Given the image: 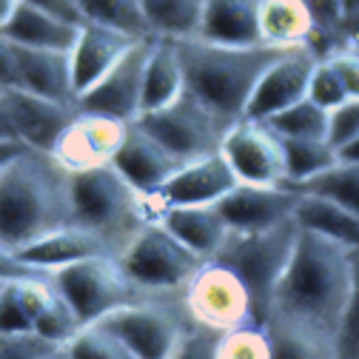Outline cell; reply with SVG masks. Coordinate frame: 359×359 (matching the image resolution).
<instances>
[{
	"label": "cell",
	"instance_id": "7c38bea8",
	"mask_svg": "<svg viewBox=\"0 0 359 359\" xmlns=\"http://www.w3.org/2000/svg\"><path fill=\"white\" fill-rule=\"evenodd\" d=\"M154 37L137 40L134 49L88 92L77 97V109L88 114H103L120 123H134L143 111V72Z\"/></svg>",
	"mask_w": 359,
	"mask_h": 359
},
{
	"label": "cell",
	"instance_id": "e575fe53",
	"mask_svg": "<svg viewBox=\"0 0 359 359\" xmlns=\"http://www.w3.org/2000/svg\"><path fill=\"white\" fill-rule=\"evenodd\" d=\"M328 120L331 111L323 109L320 103H313L311 97L288 106L285 111L274 114L271 120H262L271 126L280 137H325L328 140Z\"/></svg>",
	"mask_w": 359,
	"mask_h": 359
},
{
	"label": "cell",
	"instance_id": "83f0119b",
	"mask_svg": "<svg viewBox=\"0 0 359 359\" xmlns=\"http://www.w3.org/2000/svg\"><path fill=\"white\" fill-rule=\"evenodd\" d=\"M259 40L277 49L311 46L313 20L305 0H262L259 4Z\"/></svg>",
	"mask_w": 359,
	"mask_h": 359
},
{
	"label": "cell",
	"instance_id": "cb8c5ba5",
	"mask_svg": "<svg viewBox=\"0 0 359 359\" xmlns=\"http://www.w3.org/2000/svg\"><path fill=\"white\" fill-rule=\"evenodd\" d=\"M83 26L69 23L57 15L43 12L26 0H20L15 15L4 23L0 34L20 43V46H34V49H57V52H72V46L77 43Z\"/></svg>",
	"mask_w": 359,
	"mask_h": 359
},
{
	"label": "cell",
	"instance_id": "ac0fdd59",
	"mask_svg": "<svg viewBox=\"0 0 359 359\" xmlns=\"http://www.w3.org/2000/svg\"><path fill=\"white\" fill-rule=\"evenodd\" d=\"M137 37H128L117 29L100 26V23H83L77 43L72 46V80H74V95L80 97L88 92L97 80H103L131 49Z\"/></svg>",
	"mask_w": 359,
	"mask_h": 359
},
{
	"label": "cell",
	"instance_id": "7402d4cb",
	"mask_svg": "<svg viewBox=\"0 0 359 359\" xmlns=\"http://www.w3.org/2000/svg\"><path fill=\"white\" fill-rule=\"evenodd\" d=\"M157 219L186 248H191L205 262L217 254V248L222 245V240H226L229 231H231L226 217L219 214L217 203H211V205H174V208H163L157 214Z\"/></svg>",
	"mask_w": 359,
	"mask_h": 359
},
{
	"label": "cell",
	"instance_id": "484cf974",
	"mask_svg": "<svg viewBox=\"0 0 359 359\" xmlns=\"http://www.w3.org/2000/svg\"><path fill=\"white\" fill-rule=\"evenodd\" d=\"M183 92H186V72H183V63H180L177 43L165 37H154L149 60H146V72H143V111L140 114H149V111H157L174 103Z\"/></svg>",
	"mask_w": 359,
	"mask_h": 359
},
{
	"label": "cell",
	"instance_id": "f5cc1de1",
	"mask_svg": "<svg viewBox=\"0 0 359 359\" xmlns=\"http://www.w3.org/2000/svg\"><path fill=\"white\" fill-rule=\"evenodd\" d=\"M342 6H345V15H348V12L359 9V0H342Z\"/></svg>",
	"mask_w": 359,
	"mask_h": 359
},
{
	"label": "cell",
	"instance_id": "db71d44e",
	"mask_svg": "<svg viewBox=\"0 0 359 359\" xmlns=\"http://www.w3.org/2000/svg\"><path fill=\"white\" fill-rule=\"evenodd\" d=\"M6 283H9V280H0V294H4V285H6Z\"/></svg>",
	"mask_w": 359,
	"mask_h": 359
},
{
	"label": "cell",
	"instance_id": "7bdbcfd3",
	"mask_svg": "<svg viewBox=\"0 0 359 359\" xmlns=\"http://www.w3.org/2000/svg\"><path fill=\"white\" fill-rule=\"evenodd\" d=\"M328 60L337 66L348 97H359V49H337L328 55Z\"/></svg>",
	"mask_w": 359,
	"mask_h": 359
},
{
	"label": "cell",
	"instance_id": "d6986e66",
	"mask_svg": "<svg viewBox=\"0 0 359 359\" xmlns=\"http://www.w3.org/2000/svg\"><path fill=\"white\" fill-rule=\"evenodd\" d=\"M128 183L140 194L151 197L165 180L183 165V160L174 157L163 143H157L146 128L137 123H128V131L123 137V146L111 163Z\"/></svg>",
	"mask_w": 359,
	"mask_h": 359
},
{
	"label": "cell",
	"instance_id": "ba28073f",
	"mask_svg": "<svg viewBox=\"0 0 359 359\" xmlns=\"http://www.w3.org/2000/svg\"><path fill=\"white\" fill-rule=\"evenodd\" d=\"M191 323L194 320L186 311L183 291L126 305L100 320V325L117 334L140 359H168Z\"/></svg>",
	"mask_w": 359,
	"mask_h": 359
},
{
	"label": "cell",
	"instance_id": "60d3db41",
	"mask_svg": "<svg viewBox=\"0 0 359 359\" xmlns=\"http://www.w3.org/2000/svg\"><path fill=\"white\" fill-rule=\"evenodd\" d=\"M219 339H222L219 331H211L200 323H191L186 328V334L180 337V342L168 359H217Z\"/></svg>",
	"mask_w": 359,
	"mask_h": 359
},
{
	"label": "cell",
	"instance_id": "d590c367",
	"mask_svg": "<svg viewBox=\"0 0 359 359\" xmlns=\"http://www.w3.org/2000/svg\"><path fill=\"white\" fill-rule=\"evenodd\" d=\"M80 328H83V323H80V317L74 313V308H72L69 299L55 288V297L49 299L46 311L40 313V320H37V325H34V334L46 337V339H52V342L66 345Z\"/></svg>",
	"mask_w": 359,
	"mask_h": 359
},
{
	"label": "cell",
	"instance_id": "8992f818",
	"mask_svg": "<svg viewBox=\"0 0 359 359\" xmlns=\"http://www.w3.org/2000/svg\"><path fill=\"white\" fill-rule=\"evenodd\" d=\"M55 288L69 299L74 313L80 317L83 325L88 323H100L109 313L126 308V305H137L163 294H151L134 283L117 257H92V259H80L72 265H63L57 271L49 274Z\"/></svg>",
	"mask_w": 359,
	"mask_h": 359
},
{
	"label": "cell",
	"instance_id": "8fae6325",
	"mask_svg": "<svg viewBox=\"0 0 359 359\" xmlns=\"http://www.w3.org/2000/svg\"><path fill=\"white\" fill-rule=\"evenodd\" d=\"M219 154L229 160L237 183L288 186L283 137L262 120L240 117L237 123H231L222 137Z\"/></svg>",
	"mask_w": 359,
	"mask_h": 359
},
{
	"label": "cell",
	"instance_id": "7a4b0ae2",
	"mask_svg": "<svg viewBox=\"0 0 359 359\" xmlns=\"http://www.w3.org/2000/svg\"><path fill=\"white\" fill-rule=\"evenodd\" d=\"M72 174L46 151H23L0 168V243L12 251L74 226Z\"/></svg>",
	"mask_w": 359,
	"mask_h": 359
},
{
	"label": "cell",
	"instance_id": "f6af8a7d",
	"mask_svg": "<svg viewBox=\"0 0 359 359\" xmlns=\"http://www.w3.org/2000/svg\"><path fill=\"white\" fill-rule=\"evenodd\" d=\"M26 4H32V6H37L43 12H49V15H57V18L69 20V23H77V26L86 23L83 9H80L77 0H26Z\"/></svg>",
	"mask_w": 359,
	"mask_h": 359
},
{
	"label": "cell",
	"instance_id": "5bb4252c",
	"mask_svg": "<svg viewBox=\"0 0 359 359\" xmlns=\"http://www.w3.org/2000/svg\"><path fill=\"white\" fill-rule=\"evenodd\" d=\"M126 131H128V123H120V120H111L103 114H88V111L77 109L74 120L69 123L63 137L57 140L52 157L69 174L111 165L120 146H123Z\"/></svg>",
	"mask_w": 359,
	"mask_h": 359
},
{
	"label": "cell",
	"instance_id": "4316f807",
	"mask_svg": "<svg viewBox=\"0 0 359 359\" xmlns=\"http://www.w3.org/2000/svg\"><path fill=\"white\" fill-rule=\"evenodd\" d=\"M271 359H339L337 337L285 317H268L262 325Z\"/></svg>",
	"mask_w": 359,
	"mask_h": 359
},
{
	"label": "cell",
	"instance_id": "681fc988",
	"mask_svg": "<svg viewBox=\"0 0 359 359\" xmlns=\"http://www.w3.org/2000/svg\"><path fill=\"white\" fill-rule=\"evenodd\" d=\"M0 140H18V134L12 128V120H9V111L4 106V95H0Z\"/></svg>",
	"mask_w": 359,
	"mask_h": 359
},
{
	"label": "cell",
	"instance_id": "4fadbf2b",
	"mask_svg": "<svg viewBox=\"0 0 359 359\" xmlns=\"http://www.w3.org/2000/svg\"><path fill=\"white\" fill-rule=\"evenodd\" d=\"M234 186H237V177H234L229 160L217 151V154H205V157L183 163L149 197V205H151V214L157 219V214L163 208L219 203Z\"/></svg>",
	"mask_w": 359,
	"mask_h": 359
},
{
	"label": "cell",
	"instance_id": "ffe728a7",
	"mask_svg": "<svg viewBox=\"0 0 359 359\" xmlns=\"http://www.w3.org/2000/svg\"><path fill=\"white\" fill-rule=\"evenodd\" d=\"M15 52H18V88H26V92H34L57 103L77 106L69 52L34 49V46H20V43H15Z\"/></svg>",
	"mask_w": 359,
	"mask_h": 359
},
{
	"label": "cell",
	"instance_id": "9c48e42d",
	"mask_svg": "<svg viewBox=\"0 0 359 359\" xmlns=\"http://www.w3.org/2000/svg\"><path fill=\"white\" fill-rule=\"evenodd\" d=\"M134 123L146 128L157 143H163L183 163L205 154H217L222 146V137H226V131L231 126L219 114H214L203 100H197L189 88L174 103L157 111L140 114Z\"/></svg>",
	"mask_w": 359,
	"mask_h": 359
},
{
	"label": "cell",
	"instance_id": "9a60e30c",
	"mask_svg": "<svg viewBox=\"0 0 359 359\" xmlns=\"http://www.w3.org/2000/svg\"><path fill=\"white\" fill-rule=\"evenodd\" d=\"M4 95V106L9 111L12 128L18 134V140L32 149V151H46L52 154L57 140L63 137V131L77 114V106L72 103H57L49 97H40L26 88H0Z\"/></svg>",
	"mask_w": 359,
	"mask_h": 359
},
{
	"label": "cell",
	"instance_id": "836d02e7",
	"mask_svg": "<svg viewBox=\"0 0 359 359\" xmlns=\"http://www.w3.org/2000/svg\"><path fill=\"white\" fill-rule=\"evenodd\" d=\"M66 359H140V356L106 325L88 323L66 342Z\"/></svg>",
	"mask_w": 359,
	"mask_h": 359
},
{
	"label": "cell",
	"instance_id": "f907efd6",
	"mask_svg": "<svg viewBox=\"0 0 359 359\" xmlns=\"http://www.w3.org/2000/svg\"><path fill=\"white\" fill-rule=\"evenodd\" d=\"M339 160H351V163H359V137L351 140L348 146L339 149Z\"/></svg>",
	"mask_w": 359,
	"mask_h": 359
},
{
	"label": "cell",
	"instance_id": "4dcf8cb0",
	"mask_svg": "<svg viewBox=\"0 0 359 359\" xmlns=\"http://www.w3.org/2000/svg\"><path fill=\"white\" fill-rule=\"evenodd\" d=\"M285 151V177L288 186H302L311 177L323 174L334 163H339V151L325 137H283Z\"/></svg>",
	"mask_w": 359,
	"mask_h": 359
},
{
	"label": "cell",
	"instance_id": "6da1fadb",
	"mask_svg": "<svg viewBox=\"0 0 359 359\" xmlns=\"http://www.w3.org/2000/svg\"><path fill=\"white\" fill-rule=\"evenodd\" d=\"M353 283V251L299 229L291 262L274 291L271 313L339 337Z\"/></svg>",
	"mask_w": 359,
	"mask_h": 359
},
{
	"label": "cell",
	"instance_id": "f1b7e54d",
	"mask_svg": "<svg viewBox=\"0 0 359 359\" xmlns=\"http://www.w3.org/2000/svg\"><path fill=\"white\" fill-rule=\"evenodd\" d=\"M297 222L299 229L317 231L351 251H359V214L328 200L320 194H302L299 191V205H297Z\"/></svg>",
	"mask_w": 359,
	"mask_h": 359
},
{
	"label": "cell",
	"instance_id": "f546056e",
	"mask_svg": "<svg viewBox=\"0 0 359 359\" xmlns=\"http://www.w3.org/2000/svg\"><path fill=\"white\" fill-rule=\"evenodd\" d=\"M154 37L186 40L194 37L203 20L205 0H140Z\"/></svg>",
	"mask_w": 359,
	"mask_h": 359
},
{
	"label": "cell",
	"instance_id": "44dd1931",
	"mask_svg": "<svg viewBox=\"0 0 359 359\" xmlns=\"http://www.w3.org/2000/svg\"><path fill=\"white\" fill-rule=\"evenodd\" d=\"M23 262L40 268V271H57L63 265L80 262V259H92V257H117L114 245L106 243L100 234L88 231L83 226H66L60 231H52L46 237L34 240L32 245L15 251Z\"/></svg>",
	"mask_w": 359,
	"mask_h": 359
},
{
	"label": "cell",
	"instance_id": "11a10c76",
	"mask_svg": "<svg viewBox=\"0 0 359 359\" xmlns=\"http://www.w3.org/2000/svg\"><path fill=\"white\" fill-rule=\"evenodd\" d=\"M63 359H66V356H63Z\"/></svg>",
	"mask_w": 359,
	"mask_h": 359
},
{
	"label": "cell",
	"instance_id": "7dc6e473",
	"mask_svg": "<svg viewBox=\"0 0 359 359\" xmlns=\"http://www.w3.org/2000/svg\"><path fill=\"white\" fill-rule=\"evenodd\" d=\"M339 43H342V49H359V9H353L342 18Z\"/></svg>",
	"mask_w": 359,
	"mask_h": 359
},
{
	"label": "cell",
	"instance_id": "3957f363",
	"mask_svg": "<svg viewBox=\"0 0 359 359\" xmlns=\"http://www.w3.org/2000/svg\"><path fill=\"white\" fill-rule=\"evenodd\" d=\"M174 43L186 72V88L226 123H237L245 114L259 77L285 52H291L268 46V43L229 46V43H211L203 37H186Z\"/></svg>",
	"mask_w": 359,
	"mask_h": 359
},
{
	"label": "cell",
	"instance_id": "1f68e13d",
	"mask_svg": "<svg viewBox=\"0 0 359 359\" xmlns=\"http://www.w3.org/2000/svg\"><path fill=\"white\" fill-rule=\"evenodd\" d=\"M77 4H80L83 18L88 23L117 29V32H123L128 37H137V40L154 37L140 0H77Z\"/></svg>",
	"mask_w": 359,
	"mask_h": 359
},
{
	"label": "cell",
	"instance_id": "603a6c76",
	"mask_svg": "<svg viewBox=\"0 0 359 359\" xmlns=\"http://www.w3.org/2000/svg\"><path fill=\"white\" fill-rule=\"evenodd\" d=\"M259 4L262 0H205L203 20L194 37L229 46H251L259 40Z\"/></svg>",
	"mask_w": 359,
	"mask_h": 359
},
{
	"label": "cell",
	"instance_id": "74e56055",
	"mask_svg": "<svg viewBox=\"0 0 359 359\" xmlns=\"http://www.w3.org/2000/svg\"><path fill=\"white\" fill-rule=\"evenodd\" d=\"M217 359H271V345L259 325H245L222 334Z\"/></svg>",
	"mask_w": 359,
	"mask_h": 359
},
{
	"label": "cell",
	"instance_id": "d4e9b609",
	"mask_svg": "<svg viewBox=\"0 0 359 359\" xmlns=\"http://www.w3.org/2000/svg\"><path fill=\"white\" fill-rule=\"evenodd\" d=\"M55 297L52 277H23L9 280L0 294V334L34 331L40 313Z\"/></svg>",
	"mask_w": 359,
	"mask_h": 359
},
{
	"label": "cell",
	"instance_id": "30bf717a",
	"mask_svg": "<svg viewBox=\"0 0 359 359\" xmlns=\"http://www.w3.org/2000/svg\"><path fill=\"white\" fill-rule=\"evenodd\" d=\"M183 302L194 323L219 334L257 325L245 285L234 271L214 259L203 262V268L189 280V285L183 288Z\"/></svg>",
	"mask_w": 359,
	"mask_h": 359
},
{
	"label": "cell",
	"instance_id": "2e32d148",
	"mask_svg": "<svg viewBox=\"0 0 359 359\" xmlns=\"http://www.w3.org/2000/svg\"><path fill=\"white\" fill-rule=\"evenodd\" d=\"M317 63H320V55L311 46H299V49L285 52L271 69L259 77L243 117L271 120L274 114L285 111L288 106L305 100L308 97V83H311V74H313V66Z\"/></svg>",
	"mask_w": 359,
	"mask_h": 359
},
{
	"label": "cell",
	"instance_id": "d6a6232c",
	"mask_svg": "<svg viewBox=\"0 0 359 359\" xmlns=\"http://www.w3.org/2000/svg\"><path fill=\"white\" fill-rule=\"evenodd\" d=\"M297 191L328 197V200H334V203L359 214V163L339 160L331 168H325L323 174L311 177L308 183L297 186Z\"/></svg>",
	"mask_w": 359,
	"mask_h": 359
},
{
	"label": "cell",
	"instance_id": "8d00e7d4",
	"mask_svg": "<svg viewBox=\"0 0 359 359\" xmlns=\"http://www.w3.org/2000/svg\"><path fill=\"white\" fill-rule=\"evenodd\" d=\"M66 345L52 342L34 331L0 334V359H63Z\"/></svg>",
	"mask_w": 359,
	"mask_h": 359
},
{
	"label": "cell",
	"instance_id": "816d5d0a",
	"mask_svg": "<svg viewBox=\"0 0 359 359\" xmlns=\"http://www.w3.org/2000/svg\"><path fill=\"white\" fill-rule=\"evenodd\" d=\"M18 4H20V0H0V29H4V23L15 15Z\"/></svg>",
	"mask_w": 359,
	"mask_h": 359
},
{
	"label": "cell",
	"instance_id": "5b68a950",
	"mask_svg": "<svg viewBox=\"0 0 359 359\" xmlns=\"http://www.w3.org/2000/svg\"><path fill=\"white\" fill-rule=\"evenodd\" d=\"M297 237H299L297 217L262 231H229V237L222 240V245L211 257L214 262L226 265L229 271L240 277V283L251 297L254 320L259 328L265 325L268 313H271L274 291L291 262Z\"/></svg>",
	"mask_w": 359,
	"mask_h": 359
},
{
	"label": "cell",
	"instance_id": "c3c4849f",
	"mask_svg": "<svg viewBox=\"0 0 359 359\" xmlns=\"http://www.w3.org/2000/svg\"><path fill=\"white\" fill-rule=\"evenodd\" d=\"M23 151H29L20 140H0V168H6L12 160H18Z\"/></svg>",
	"mask_w": 359,
	"mask_h": 359
},
{
	"label": "cell",
	"instance_id": "bcb514c9",
	"mask_svg": "<svg viewBox=\"0 0 359 359\" xmlns=\"http://www.w3.org/2000/svg\"><path fill=\"white\" fill-rule=\"evenodd\" d=\"M18 86V52L9 37L0 34V88Z\"/></svg>",
	"mask_w": 359,
	"mask_h": 359
},
{
	"label": "cell",
	"instance_id": "ab89813d",
	"mask_svg": "<svg viewBox=\"0 0 359 359\" xmlns=\"http://www.w3.org/2000/svg\"><path fill=\"white\" fill-rule=\"evenodd\" d=\"M337 348H339V359H359V251H353V283L339 325Z\"/></svg>",
	"mask_w": 359,
	"mask_h": 359
},
{
	"label": "cell",
	"instance_id": "e0dca14e",
	"mask_svg": "<svg viewBox=\"0 0 359 359\" xmlns=\"http://www.w3.org/2000/svg\"><path fill=\"white\" fill-rule=\"evenodd\" d=\"M299 191L294 186H251L237 183L217 203L231 231H262L294 219Z\"/></svg>",
	"mask_w": 359,
	"mask_h": 359
},
{
	"label": "cell",
	"instance_id": "f35d334b",
	"mask_svg": "<svg viewBox=\"0 0 359 359\" xmlns=\"http://www.w3.org/2000/svg\"><path fill=\"white\" fill-rule=\"evenodd\" d=\"M308 97L313 103H320L323 109H328V111L348 100V88H345L337 66L328 57H320V63L313 66V74H311V83H308Z\"/></svg>",
	"mask_w": 359,
	"mask_h": 359
},
{
	"label": "cell",
	"instance_id": "52a82bcc",
	"mask_svg": "<svg viewBox=\"0 0 359 359\" xmlns=\"http://www.w3.org/2000/svg\"><path fill=\"white\" fill-rule=\"evenodd\" d=\"M123 271L151 294H180L203 268V257L180 243L160 219H149L120 251Z\"/></svg>",
	"mask_w": 359,
	"mask_h": 359
},
{
	"label": "cell",
	"instance_id": "ee69618b",
	"mask_svg": "<svg viewBox=\"0 0 359 359\" xmlns=\"http://www.w3.org/2000/svg\"><path fill=\"white\" fill-rule=\"evenodd\" d=\"M23 277H46V271L23 262L12 248L0 243V280H23Z\"/></svg>",
	"mask_w": 359,
	"mask_h": 359
},
{
	"label": "cell",
	"instance_id": "277c9868",
	"mask_svg": "<svg viewBox=\"0 0 359 359\" xmlns=\"http://www.w3.org/2000/svg\"><path fill=\"white\" fill-rule=\"evenodd\" d=\"M72 186V219L74 226L100 234L120 251L134 240L149 219H154L149 197L140 194L114 165L77 171Z\"/></svg>",
	"mask_w": 359,
	"mask_h": 359
},
{
	"label": "cell",
	"instance_id": "b9f144b4",
	"mask_svg": "<svg viewBox=\"0 0 359 359\" xmlns=\"http://www.w3.org/2000/svg\"><path fill=\"white\" fill-rule=\"evenodd\" d=\"M359 137V97H348L342 106L331 109V120H328V140L331 146L339 151L342 146H348L351 140Z\"/></svg>",
	"mask_w": 359,
	"mask_h": 359
}]
</instances>
